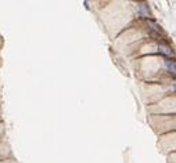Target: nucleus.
Wrapping results in <instances>:
<instances>
[{"label":"nucleus","instance_id":"2","mask_svg":"<svg viewBox=\"0 0 176 163\" xmlns=\"http://www.w3.org/2000/svg\"><path fill=\"white\" fill-rule=\"evenodd\" d=\"M165 66H166V69H168L172 75H175V61H173V59H166V61H165Z\"/></svg>","mask_w":176,"mask_h":163},{"label":"nucleus","instance_id":"1","mask_svg":"<svg viewBox=\"0 0 176 163\" xmlns=\"http://www.w3.org/2000/svg\"><path fill=\"white\" fill-rule=\"evenodd\" d=\"M160 51H161L162 54H165V55H173V51H172V48L168 47V46H165V44H162V43L160 44Z\"/></svg>","mask_w":176,"mask_h":163}]
</instances>
